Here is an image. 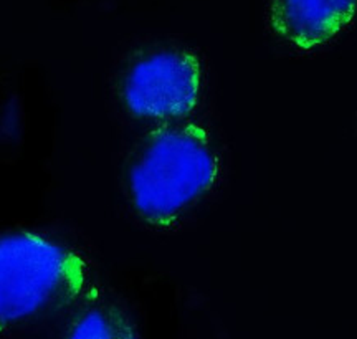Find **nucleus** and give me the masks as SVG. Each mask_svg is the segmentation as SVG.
Returning a JSON list of instances; mask_svg holds the SVG:
<instances>
[{
  "label": "nucleus",
  "instance_id": "obj_1",
  "mask_svg": "<svg viewBox=\"0 0 357 339\" xmlns=\"http://www.w3.org/2000/svg\"><path fill=\"white\" fill-rule=\"evenodd\" d=\"M89 263L70 245L32 230L0 235V334H12L86 294Z\"/></svg>",
  "mask_w": 357,
  "mask_h": 339
},
{
  "label": "nucleus",
  "instance_id": "obj_2",
  "mask_svg": "<svg viewBox=\"0 0 357 339\" xmlns=\"http://www.w3.org/2000/svg\"><path fill=\"white\" fill-rule=\"evenodd\" d=\"M217 176L208 133L199 124H169L137 149L128 172L129 195L144 220L169 225L212 189Z\"/></svg>",
  "mask_w": 357,
  "mask_h": 339
},
{
  "label": "nucleus",
  "instance_id": "obj_3",
  "mask_svg": "<svg viewBox=\"0 0 357 339\" xmlns=\"http://www.w3.org/2000/svg\"><path fill=\"white\" fill-rule=\"evenodd\" d=\"M202 91V68L192 53L159 50L139 58L124 77L123 100L147 121H176L194 111Z\"/></svg>",
  "mask_w": 357,
  "mask_h": 339
},
{
  "label": "nucleus",
  "instance_id": "obj_4",
  "mask_svg": "<svg viewBox=\"0 0 357 339\" xmlns=\"http://www.w3.org/2000/svg\"><path fill=\"white\" fill-rule=\"evenodd\" d=\"M357 0H270L275 30L301 50L329 42L354 19Z\"/></svg>",
  "mask_w": 357,
  "mask_h": 339
},
{
  "label": "nucleus",
  "instance_id": "obj_5",
  "mask_svg": "<svg viewBox=\"0 0 357 339\" xmlns=\"http://www.w3.org/2000/svg\"><path fill=\"white\" fill-rule=\"evenodd\" d=\"M61 339H137L131 321L119 308L98 303L73 319Z\"/></svg>",
  "mask_w": 357,
  "mask_h": 339
}]
</instances>
